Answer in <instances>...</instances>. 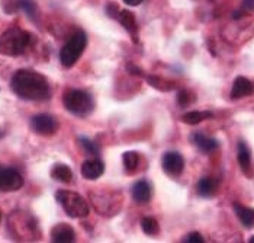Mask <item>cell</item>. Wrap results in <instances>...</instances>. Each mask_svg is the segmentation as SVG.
<instances>
[{"mask_svg":"<svg viewBox=\"0 0 254 243\" xmlns=\"http://www.w3.org/2000/svg\"><path fill=\"white\" fill-rule=\"evenodd\" d=\"M10 87L25 101H45L51 96V87L45 76L32 70L16 72L10 81Z\"/></svg>","mask_w":254,"mask_h":243,"instance_id":"1","label":"cell"},{"mask_svg":"<svg viewBox=\"0 0 254 243\" xmlns=\"http://www.w3.org/2000/svg\"><path fill=\"white\" fill-rule=\"evenodd\" d=\"M238 163L241 170L244 172L246 176L252 178L253 176V166H252V153L249 150V146L244 142L238 143Z\"/></svg>","mask_w":254,"mask_h":243,"instance_id":"13","label":"cell"},{"mask_svg":"<svg viewBox=\"0 0 254 243\" xmlns=\"http://www.w3.org/2000/svg\"><path fill=\"white\" fill-rule=\"evenodd\" d=\"M0 220H1V211H0Z\"/></svg>","mask_w":254,"mask_h":243,"instance_id":"34","label":"cell"},{"mask_svg":"<svg viewBox=\"0 0 254 243\" xmlns=\"http://www.w3.org/2000/svg\"><path fill=\"white\" fill-rule=\"evenodd\" d=\"M122 162H124V167L128 172H134L139 164V156L137 152H125L122 155Z\"/></svg>","mask_w":254,"mask_h":243,"instance_id":"22","label":"cell"},{"mask_svg":"<svg viewBox=\"0 0 254 243\" xmlns=\"http://www.w3.org/2000/svg\"><path fill=\"white\" fill-rule=\"evenodd\" d=\"M193 101H195V95H193L189 89H182V90L179 92V95H177V102H179V105H180L182 108L190 105Z\"/></svg>","mask_w":254,"mask_h":243,"instance_id":"26","label":"cell"},{"mask_svg":"<svg viewBox=\"0 0 254 243\" xmlns=\"http://www.w3.org/2000/svg\"><path fill=\"white\" fill-rule=\"evenodd\" d=\"M127 70H128L129 73H132V75H137V76H144V72H142L141 69H138L137 66H134V64H127Z\"/></svg>","mask_w":254,"mask_h":243,"instance_id":"30","label":"cell"},{"mask_svg":"<svg viewBox=\"0 0 254 243\" xmlns=\"http://www.w3.org/2000/svg\"><path fill=\"white\" fill-rule=\"evenodd\" d=\"M63 105L70 114L80 118L90 115L95 109L93 98L83 89H67L63 95Z\"/></svg>","mask_w":254,"mask_h":243,"instance_id":"3","label":"cell"},{"mask_svg":"<svg viewBox=\"0 0 254 243\" xmlns=\"http://www.w3.org/2000/svg\"><path fill=\"white\" fill-rule=\"evenodd\" d=\"M241 10H244V12H254V0H243Z\"/></svg>","mask_w":254,"mask_h":243,"instance_id":"29","label":"cell"},{"mask_svg":"<svg viewBox=\"0 0 254 243\" xmlns=\"http://www.w3.org/2000/svg\"><path fill=\"white\" fill-rule=\"evenodd\" d=\"M197 194L200 197H205V198H209L212 195H215V192L218 191V182L214 178H202L199 182H197Z\"/></svg>","mask_w":254,"mask_h":243,"instance_id":"17","label":"cell"},{"mask_svg":"<svg viewBox=\"0 0 254 243\" xmlns=\"http://www.w3.org/2000/svg\"><path fill=\"white\" fill-rule=\"evenodd\" d=\"M51 178L54 181H59V182L63 183L71 182V179H73V170L67 164L59 163V164H56L51 169Z\"/></svg>","mask_w":254,"mask_h":243,"instance_id":"20","label":"cell"},{"mask_svg":"<svg viewBox=\"0 0 254 243\" xmlns=\"http://www.w3.org/2000/svg\"><path fill=\"white\" fill-rule=\"evenodd\" d=\"M141 229L148 236H156V235H158V232H160L158 222H157L154 217H144L141 220Z\"/></svg>","mask_w":254,"mask_h":243,"instance_id":"23","label":"cell"},{"mask_svg":"<svg viewBox=\"0 0 254 243\" xmlns=\"http://www.w3.org/2000/svg\"><path fill=\"white\" fill-rule=\"evenodd\" d=\"M56 200L71 219H83L89 214V204L77 192L60 189L56 192Z\"/></svg>","mask_w":254,"mask_h":243,"instance_id":"5","label":"cell"},{"mask_svg":"<svg viewBox=\"0 0 254 243\" xmlns=\"http://www.w3.org/2000/svg\"><path fill=\"white\" fill-rule=\"evenodd\" d=\"M144 0H124V3L125 4H128V6H138V4H141Z\"/></svg>","mask_w":254,"mask_h":243,"instance_id":"31","label":"cell"},{"mask_svg":"<svg viewBox=\"0 0 254 243\" xmlns=\"http://www.w3.org/2000/svg\"><path fill=\"white\" fill-rule=\"evenodd\" d=\"M51 241L54 243H73L76 241V233L70 224L60 223L51 230Z\"/></svg>","mask_w":254,"mask_h":243,"instance_id":"11","label":"cell"},{"mask_svg":"<svg viewBox=\"0 0 254 243\" xmlns=\"http://www.w3.org/2000/svg\"><path fill=\"white\" fill-rule=\"evenodd\" d=\"M147 81H148L151 86H154L156 89H158V90H166V92H169V90H173V89H175V83H172V81H164V79H161V78H158V76H147Z\"/></svg>","mask_w":254,"mask_h":243,"instance_id":"24","label":"cell"},{"mask_svg":"<svg viewBox=\"0 0 254 243\" xmlns=\"http://www.w3.org/2000/svg\"><path fill=\"white\" fill-rule=\"evenodd\" d=\"M235 214L238 217V220L241 222V224L247 229H252L254 227V210L250 207H246V205H241V204L234 203Z\"/></svg>","mask_w":254,"mask_h":243,"instance_id":"16","label":"cell"},{"mask_svg":"<svg viewBox=\"0 0 254 243\" xmlns=\"http://www.w3.org/2000/svg\"><path fill=\"white\" fill-rule=\"evenodd\" d=\"M78 143L84 147V150L86 152H89V153H92V155H99V147L95 144V143L92 142V140H89L87 137H78Z\"/></svg>","mask_w":254,"mask_h":243,"instance_id":"27","label":"cell"},{"mask_svg":"<svg viewBox=\"0 0 254 243\" xmlns=\"http://www.w3.org/2000/svg\"><path fill=\"white\" fill-rule=\"evenodd\" d=\"M81 175L83 178L89 179V181H95L100 178L105 172V164L98 158H92V159H86L81 163Z\"/></svg>","mask_w":254,"mask_h":243,"instance_id":"10","label":"cell"},{"mask_svg":"<svg viewBox=\"0 0 254 243\" xmlns=\"http://www.w3.org/2000/svg\"><path fill=\"white\" fill-rule=\"evenodd\" d=\"M15 10L16 9H22L23 12H26L31 18H34L35 16V13H37V6H35V3L32 1V0H15Z\"/></svg>","mask_w":254,"mask_h":243,"instance_id":"25","label":"cell"},{"mask_svg":"<svg viewBox=\"0 0 254 243\" xmlns=\"http://www.w3.org/2000/svg\"><path fill=\"white\" fill-rule=\"evenodd\" d=\"M87 45V37L83 31L76 32L70 40L67 41V44L61 48L60 51V61L65 69H70L76 64V61L80 59L81 53L84 51Z\"/></svg>","mask_w":254,"mask_h":243,"instance_id":"6","label":"cell"},{"mask_svg":"<svg viewBox=\"0 0 254 243\" xmlns=\"http://www.w3.org/2000/svg\"><path fill=\"white\" fill-rule=\"evenodd\" d=\"M29 44H31V34L18 26H13L3 32L0 38V51L6 56L16 57L28 48Z\"/></svg>","mask_w":254,"mask_h":243,"instance_id":"4","label":"cell"},{"mask_svg":"<svg viewBox=\"0 0 254 243\" xmlns=\"http://www.w3.org/2000/svg\"><path fill=\"white\" fill-rule=\"evenodd\" d=\"M1 137H3V133H1V131H0V139H1Z\"/></svg>","mask_w":254,"mask_h":243,"instance_id":"33","label":"cell"},{"mask_svg":"<svg viewBox=\"0 0 254 243\" xmlns=\"http://www.w3.org/2000/svg\"><path fill=\"white\" fill-rule=\"evenodd\" d=\"M161 164L167 175L179 176V175H182V172L185 169V159L177 152H167L161 159Z\"/></svg>","mask_w":254,"mask_h":243,"instance_id":"9","label":"cell"},{"mask_svg":"<svg viewBox=\"0 0 254 243\" xmlns=\"http://www.w3.org/2000/svg\"><path fill=\"white\" fill-rule=\"evenodd\" d=\"M115 19L119 20L121 25H122L128 32H131V34L134 35V38H137V20H135V16H134L132 12H129V10H127V9H122V10L119 9V12H118Z\"/></svg>","mask_w":254,"mask_h":243,"instance_id":"15","label":"cell"},{"mask_svg":"<svg viewBox=\"0 0 254 243\" xmlns=\"http://www.w3.org/2000/svg\"><path fill=\"white\" fill-rule=\"evenodd\" d=\"M193 143L196 144V147L200 152H203V153H211V152H214V150L218 149V142H216L215 139L208 137V136L200 134V133H197V134L193 136Z\"/></svg>","mask_w":254,"mask_h":243,"instance_id":"18","label":"cell"},{"mask_svg":"<svg viewBox=\"0 0 254 243\" xmlns=\"http://www.w3.org/2000/svg\"><path fill=\"white\" fill-rule=\"evenodd\" d=\"M23 186V178L16 169L0 166V191H18Z\"/></svg>","mask_w":254,"mask_h":243,"instance_id":"8","label":"cell"},{"mask_svg":"<svg viewBox=\"0 0 254 243\" xmlns=\"http://www.w3.org/2000/svg\"><path fill=\"white\" fill-rule=\"evenodd\" d=\"M9 230L15 239L22 242H32L39 238L35 219L23 211H15L9 216Z\"/></svg>","mask_w":254,"mask_h":243,"instance_id":"2","label":"cell"},{"mask_svg":"<svg viewBox=\"0 0 254 243\" xmlns=\"http://www.w3.org/2000/svg\"><path fill=\"white\" fill-rule=\"evenodd\" d=\"M31 128L41 136H53L59 130V121L50 114H37L31 118Z\"/></svg>","mask_w":254,"mask_h":243,"instance_id":"7","label":"cell"},{"mask_svg":"<svg viewBox=\"0 0 254 243\" xmlns=\"http://www.w3.org/2000/svg\"><path fill=\"white\" fill-rule=\"evenodd\" d=\"M92 201H93V204H95V207L98 208V211H100L102 210V207H105L106 210H105V216H111V211H109V208H114L115 211H119V204H117V201L115 200H112L109 195H93L92 194Z\"/></svg>","mask_w":254,"mask_h":243,"instance_id":"19","label":"cell"},{"mask_svg":"<svg viewBox=\"0 0 254 243\" xmlns=\"http://www.w3.org/2000/svg\"><path fill=\"white\" fill-rule=\"evenodd\" d=\"M249 242L254 243V236H253V238H250V241H249Z\"/></svg>","mask_w":254,"mask_h":243,"instance_id":"32","label":"cell"},{"mask_svg":"<svg viewBox=\"0 0 254 243\" xmlns=\"http://www.w3.org/2000/svg\"><path fill=\"white\" fill-rule=\"evenodd\" d=\"M183 242H188V243H203L205 242V239H203V236L202 235H199V233H190V235H188L185 239H183Z\"/></svg>","mask_w":254,"mask_h":243,"instance_id":"28","label":"cell"},{"mask_svg":"<svg viewBox=\"0 0 254 243\" xmlns=\"http://www.w3.org/2000/svg\"><path fill=\"white\" fill-rule=\"evenodd\" d=\"M151 186L147 181H138L134 186H132V198L134 201L138 204H147L151 200Z\"/></svg>","mask_w":254,"mask_h":243,"instance_id":"14","label":"cell"},{"mask_svg":"<svg viewBox=\"0 0 254 243\" xmlns=\"http://www.w3.org/2000/svg\"><path fill=\"white\" fill-rule=\"evenodd\" d=\"M212 117H214V114L209 111H190V112H185L182 115V121L185 124H189V125H196V124L205 121L208 118H212Z\"/></svg>","mask_w":254,"mask_h":243,"instance_id":"21","label":"cell"},{"mask_svg":"<svg viewBox=\"0 0 254 243\" xmlns=\"http://www.w3.org/2000/svg\"><path fill=\"white\" fill-rule=\"evenodd\" d=\"M254 92V86L252 81L244 76H238L234 81L233 89H231V98L233 99H241L246 96H250Z\"/></svg>","mask_w":254,"mask_h":243,"instance_id":"12","label":"cell"}]
</instances>
